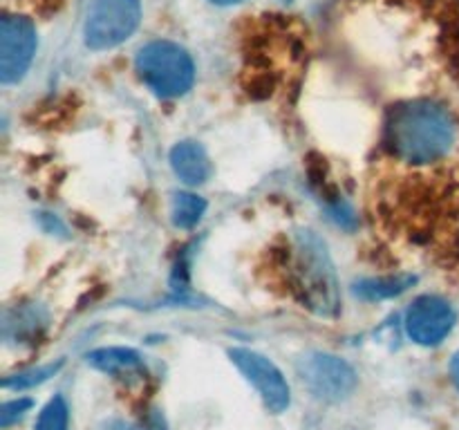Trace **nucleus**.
Instances as JSON below:
<instances>
[{
  "instance_id": "nucleus-1",
  "label": "nucleus",
  "mask_w": 459,
  "mask_h": 430,
  "mask_svg": "<svg viewBox=\"0 0 459 430\" xmlns=\"http://www.w3.org/2000/svg\"><path fill=\"white\" fill-rule=\"evenodd\" d=\"M455 128L444 108L429 101L397 106L388 119V143L393 152L412 164H429L446 155Z\"/></svg>"
},
{
  "instance_id": "nucleus-2",
  "label": "nucleus",
  "mask_w": 459,
  "mask_h": 430,
  "mask_svg": "<svg viewBox=\"0 0 459 430\" xmlns=\"http://www.w3.org/2000/svg\"><path fill=\"white\" fill-rule=\"evenodd\" d=\"M294 278L303 303L323 318L339 314V282L327 246L316 233L299 231L294 240Z\"/></svg>"
},
{
  "instance_id": "nucleus-3",
  "label": "nucleus",
  "mask_w": 459,
  "mask_h": 430,
  "mask_svg": "<svg viewBox=\"0 0 459 430\" xmlns=\"http://www.w3.org/2000/svg\"><path fill=\"white\" fill-rule=\"evenodd\" d=\"M143 83L161 99H175L186 94L195 81V63L191 54L170 40H152L143 45L134 58Z\"/></svg>"
},
{
  "instance_id": "nucleus-4",
  "label": "nucleus",
  "mask_w": 459,
  "mask_h": 430,
  "mask_svg": "<svg viewBox=\"0 0 459 430\" xmlns=\"http://www.w3.org/2000/svg\"><path fill=\"white\" fill-rule=\"evenodd\" d=\"M139 21V0H92L83 27L85 45L94 52L117 47L134 34Z\"/></svg>"
},
{
  "instance_id": "nucleus-5",
  "label": "nucleus",
  "mask_w": 459,
  "mask_h": 430,
  "mask_svg": "<svg viewBox=\"0 0 459 430\" xmlns=\"http://www.w3.org/2000/svg\"><path fill=\"white\" fill-rule=\"evenodd\" d=\"M299 374L305 388L323 401H341L357 388V372L334 354H307L300 358Z\"/></svg>"
},
{
  "instance_id": "nucleus-6",
  "label": "nucleus",
  "mask_w": 459,
  "mask_h": 430,
  "mask_svg": "<svg viewBox=\"0 0 459 430\" xmlns=\"http://www.w3.org/2000/svg\"><path fill=\"white\" fill-rule=\"evenodd\" d=\"M36 54V27L25 16H4L0 22V81L16 83L30 70Z\"/></svg>"
},
{
  "instance_id": "nucleus-7",
  "label": "nucleus",
  "mask_w": 459,
  "mask_h": 430,
  "mask_svg": "<svg viewBox=\"0 0 459 430\" xmlns=\"http://www.w3.org/2000/svg\"><path fill=\"white\" fill-rule=\"evenodd\" d=\"M229 357L236 363L238 370L247 376L251 385L258 390L263 397L264 406L272 412H282L290 406V385H287L285 376L281 374L276 366L263 354L251 352V349L236 348L229 349Z\"/></svg>"
},
{
  "instance_id": "nucleus-8",
  "label": "nucleus",
  "mask_w": 459,
  "mask_h": 430,
  "mask_svg": "<svg viewBox=\"0 0 459 430\" xmlns=\"http://www.w3.org/2000/svg\"><path fill=\"white\" fill-rule=\"evenodd\" d=\"M453 325H455V312L446 300L437 296H421L408 309L406 331L420 345L442 343L451 334Z\"/></svg>"
},
{
  "instance_id": "nucleus-9",
  "label": "nucleus",
  "mask_w": 459,
  "mask_h": 430,
  "mask_svg": "<svg viewBox=\"0 0 459 430\" xmlns=\"http://www.w3.org/2000/svg\"><path fill=\"white\" fill-rule=\"evenodd\" d=\"M88 363L117 379H142L146 374L142 357L130 348H101L88 354Z\"/></svg>"
},
{
  "instance_id": "nucleus-10",
  "label": "nucleus",
  "mask_w": 459,
  "mask_h": 430,
  "mask_svg": "<svg viewBox=\"0 0 459 430\" xmlns=\"http://www.w3.org/2000/svg\"><path fill=\"white\" fill-rule=\"evenodd\" d=\"M170 166L182 182L197 186L211 177V161L197 142H182L170 150Z\"/></svg>"
},
{
  "instance_id": "nucleus-11",
  "label": "nucleus",
  "mask_w": 459,
  "mask_h": 430,
  "mask_svg": "<svg viewBox=\"0 0 459 430\" xmlns=\"http://www.w3.org/2000/svg\"><path fill=\"white\" fill-rule=\"evenodd\" d=\"M415 276H397V278H377V280H361L354 285V294L363 300H381L393 298L403 294L408 287L415 285Z\"/></svg>"
},
{
  "instance_id": "nucleus-12",
  "label": "nucleus",
  "mask_w": 459,
  "mask_h": 430,
  "mask_svg": "<svg viewBox=\"0 0 459 430\" xmlns=\"http://www.w3.org/2000/svg\"><path fill=\"white\" fill-rule=\"evenodd\" d=\"M206 211V202L193 193H175L173 206H170V218L179 228L195 227Z\"/></svg>"
},
{
  "instance_id": "nucleus-13",
  "label": "nucleus",
  "mask_w": 459,
  "mask_h": 430,
  "mask_svg": "<svg viewBox=\"0 0 459 430\" xmlns=\"http://www.w3.org/2000/svg\"><path fill=\"white\" fill-rule=\"evenodd\" d=\"M67 403L63 397H54L48 406L40 410L39 421H36V430H67Z\"/></svg>"
},
{
  "instance_id": "nucleus-14",
  "label": "nucleus",
  "mask_w": 459,
  "mask_h": 430,
  "mask_svg": "<svg viewBox=\"0 0 459 430\" xmlns=\"http://www.w3.org/2000/svg\"><path fill=\"white\" fill-rule=\"evenodd\" d=\"M63 363H52V366H43V367H36V370H27L21 372V374H13L3 379V388L4 390H25L31 388V385H39L43 381H48L49 376L56 374L61 370Z\"/></svg>"
},
{
  "instance_id": "nucleus-15",
  "label": "nucleus",
  "mask_w": 459,
  "mask_h": 430,
  "mask_svg": "<svg viewBox=\"0 0 459 430\" xmlns=\"http://www.w3.org/2000/svg\"><path fill=\"white\" fill-rule=\"evenodd\" d=\"M31 408V399H16V401H9L0 408V426L7 428L13 421L21 419L27 410Z\"/></svg>"
},
{
  "instance_id": "nucleus-16",
  "label": "nucleus",
  "mask_w": 459,
  "mask_h": 430,
  "mask_svg": "<svg viewBox=\"0 0 459 430\" xmlns=\"http://www.w3.org/2000/svg\"><path fill=\"white\" fill-rule=\"evenodd\" d=\"M103 430H139L137 426L128 424V421H110Z\"/></svg>"
},
{
  "instance_id": "nucleus-17",
  "label": "nucleus",
  "mask_w": 459,
  "mask_h": 430,
  "mask_svg": "<svg viewBox=\"0 0 459 430\" xmlns=\"http://www.w3.org/2000/svg\"><path fill=\"white\" fill-rule=\"evenodd\" d=\"M451 376H453V381H455V385L459 390V352L455 354V357H453V361H451Z\"/></svg>"
},
{
  "instance_id": "nucleus-18",
  "label": "nucleus",
  "mask_w": 459,
  "mask_h": 430,
  "mask_svg": "<svg viewBox=\"0 0 459 430\" xmlns=\"http://www.w3.org/2000/svg\"><path fill=\"white\" fill-rule=\"evenodd\" d=\"M211 3H215V4H236V3H242V0H211Z\"/></svg>"
}]
</instances>
